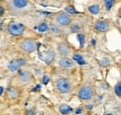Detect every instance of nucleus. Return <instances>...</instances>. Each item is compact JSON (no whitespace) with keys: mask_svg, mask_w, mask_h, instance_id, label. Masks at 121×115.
<instances>
[{"mask_svg":"<svg viewBox=\"0 0 121 115\" xmlns=\"http://www.w3.org/2000/svg\"><path fill=\"white\" fill-rule=\"evenodd\" d=\"M95 28L100 32H106L109 29V24L104 21H99L95 24Z\"/></svg>","mask_w":121,"mask_h":115,"instance_id":"obj_8","label":"nucleus"},{"mask_svg":"<svg viewBox=\"0 0 121 115\" xmlns=\"http://www.w3.org/2000/svg\"><path fill=\"white\" fill-rule=\"evenodd\" d=\"M56 86H57V89L59 90V92L63 93V94L68 93L71 89V84L67 79H59L56 81Z\"/></svg>","mask_w":121,"mask_h":115,"instance_id":"obj_1","label":"nucleus"},{"mask_svg":"<svg viewBox=\"0 0 121 115\" xmlns=\"http://www.w3.org/2000/svg\"><path fill=\"white\" fill-rule=\"evenodd\" d=\"M76 29H79V27H78V26H76V25H75V26H73V27H72L71 30H72L73 32H76V31H77Z\"/></svg>","mask_w":121,"mask_h":115,"instance_id":"obj_26","label":"nucleus"},{"mask_svg":"<svg viewBox=\"0 0 121 115\" xmlns=\"http://www.w3.org/2000/svg\"><path fill=\"white\" fill-rule=\"evenodd\" d=\"M56 21L58 24H60V25H69L71 23V17L68 13H64V12H60V14L57 16Z\"/></svg>","mask_w":121,"mask_h":115,"instance_id":"obj_5","label":"nucleus"},{"mask_svg":"<svg viewBox=\"0 0 121 115\" xmlns=\"http://www.w3.org/2000/svg\"><path fill=\"white\" fill-rule=\"evenodd\" d=\"M20 78L23 81H29L31 80V75L26 71H20Z\"/></svg>","mask_w":121,"mask_h":115,"instance_id":"obj_13","label":"nucleus"},{"mask_svg":"<svg viewBox=\"0 0 121 115\" xmlns=\"http://www.w3.org/2000/svg\"><path fill=\"white\" fill-rule=\"evenodd\" d=\"M48 81H49V78H48L47 75H45V76L43 77V82H44V84H47V83L48 82Z\"/></svg>","mask_w":121,"mask_h":115,"instance_id":"obj_24","label":"nucleus"},{"mask_svg":"<svg viewBox=\"0 0 121 115\" xmlns=\"http://www.w3.org/2000/svg\"><path fill=\"white\" fill-rule=\"evenodd\" d=\"M66 11L68 12V13H70V14H77L78 13V11H76V10H75V8L74 7H71V6H68V7H66Z\"/></svg>","mask_w":121,"mask_h":115,"instance_id":"obj_18","label":"nucleus"},{"mask_svg":"<svg viewBox=\"0 0 121 115\" xmlns=\"http://www.w3.org/2000/svg\"><path fill=\"white\" fill-rule=\"evenodd\" d=\"M73 59H74V60H76V62H77L78 60L82 59V56H81L80 54H75V55H74V57H73Z\"/></svg>","mask_w":121,"mask_h":115,"instance_id":"obj_23","label":"nucleus"},{"mask_svg":"<svg viewBox=\"0 0 121 115\" xmlns=\"http://www.w3.org/2000/svg\"><path fill=\"white\" fill-rule=\"evenodd\" d=\"M3 13H4V9L0 6V16H2L3 15Z\"/></svg>","mask_w":121,"mask_h":115,"instance_id":"obj_27","label":"nucleus"},{"mask_svg":"<svg viewBox=\"0 0 121 115\" xmlns=\"http://www.w3.org/2000/svg\"><path fill=\"white\" fill-rule=\"evenodd\" d=\"M104 3H105L106 10H109L112 8V6L114 5L115 0H104Z\"/></svg>","mask_w":121,"mask_h":115,"instance_id":"obj_17","label":"nucleus"},{"mask_svg":"<svg viewBox=\"0 0 121 115\" xmlns=\"http://www.w3.org/2000/svg\"><path fill=\"white\" fill-rule=\"evenodd\" d=\"M9 33L12 36H21L23 33V26L20 24H9Z\"/></svg>","mask_w":121,"mask_h":115,"instance_id":"obj_4","label":"nucleus"},{"mask_svg":"<svg viewBox=\"0 0 121 115\" xmlns=\"http://www.w3.org/2000/svg\"><path fill=\"white\" fill-rule=\"evenodd\" d=\"M59 53H60V55H63V56H66V55H68L69 54V48H68V46L66 45V44H63L61 43L59 45Z\"/></svg>","mask_w":121,"mask_h":115,"instance_id":"obj_10","label":"nucleus"},{"mask_svg":"<svg viewBox=\"0 0 121 115\" xmlns=\"http://www.w3.org/2000/svg\"><path fill=\"white\" fill-rule=\"evenodd\" d=\"M77 63H78L79 65H85V64H86V61H84V60H83V58H82V59L78 60V61H77Z\"/></svg>","mask_w":121,"mask_h":115,"instance_id":"obj_25","label":"nucleus"},{"mask_svg":"<svg viewBox=\"0 0 121 115\" xmlns=\"http://www.w3.org/2000/svg\"><path fill=\"white\" fill-rule=\"evenodd\" d=\"M106 115H113V114H106Z\"/></svg>","mask_w":121,"mask_h":115,"instance_id":"obj_32","label":"nucleus"},{"mask_svg":"<svg viewBox=\"0 0 121 115\" xmlns=\"http://www.w3.org/2000/svg\"><path fill=\"white\" fill-rule=\"evenodd\" d=\"M59 110H60V113H62V114H68V113H70V112L73 111L72 108L69 107V106L66 105V104H62V105H60V108H59Z\"/></svg>","mask_w":121,"mask_h":115,"instance_id":"obj_11","label":"nucleus"},{"mask_svg":"<svg viewBox=\"0 0 121 115\" xmlns=\"http://www.w3.org/2000/svg\"><path fill=\"white\" fill-rule=\"evenodd\" d=\"M25 64V60L24 59H17L14 61H11L9 64V71H16L18 70L22 66H23Z\"/></svg>","mask_w":121,"mask_h":115,"instance_id":"obj_6","label":"nucleus"},{"mask_svg":"<svg viewBox=\"0 0 121 115\" xmlns=\"http://www.w3.org/2000/svg\"><path fill=\"white\" fill-rule=\"evenodd\" d=\"M37 28H38V31L40 32H46L47 30H48V26L47 24H41Z\"/></svg>","mask_w":121,"mask_h":115,"instance_id":"obj_20","label":"nucleus"},{"mask_svg":"<svg viewBox=\"0 0 121 115\" xmlns=\"http://www.w3.org/2000/svg\"><path fill=\"white\" fill-rule=\"evenodd\" d=\"M20 46H21V48L24 52L29 53H33L36 49V44H35V42L34 40H32V39H24V40H22L21 42V44H20Z\"/></svg>","mask_w":121,"mask_h":115,"instance_id":"obj_2","label":"nucleus"},{"mask_svg":"<svg viewBox=\"0 0 121 115\" xmlns=\"http://www.w3.org/2000/svg\"><path fill=\"white\" fill-rule=\"evenodd\" d=\"M28 115H35V112L33 110H29L28 111Z\"/></svg>","mask_w":121,"mask_h":115,"instance_id":"obj_29","label":"nucleus"},{"mask_svg":"<svg viewBox=\"0 0 121 115\" xmlns=\"http://www.w3.org/2000/svg\"><path fill=\"white\" fill-rule=\"evenodd\" d=\"M82 112V110H80V109H78V110H76V114H80Z\"/></svg>","mask_w":121,"mask_h":115,"instance_id":"obj_28","label":"nucleus"},{"mask_svg":"<svg viewBox=\"0 0 121 115\" xmlns=\"http://www.w3.org/2000/svg\"><path fill=\"white\" fill-rule=\"evenodd\" d=\"M92 96H93L92 89L89 86L82 87L78 92V96L83 100H90L91 99Z\"/></svg>","mask_w":121,"mask_h":115,"instance_id":"obj_3","label":"nucleus"},{"mask_svg":"<svg viewBox=\"0 0 121 115\" xmlns=\"http://www.w3.org/2000/svg\"><path fill=\"white\" fill-rule=\"evenodd\" d=\"M59 65H60L61 67H64V68H70L72 67H74V62L71 60V59H68V58H62L59 61Z\"/></svg>","mask_w":121,"mask_h":115,"instance_id":"obj_9","label":"nucleus"},{"mask_svg":"<svg viewBox=\"0 0 121 115\" xmlns=\"http://www.w3.org/2000/svg\"><path fill=\"white\" fill-rule=\"evenodd\" d=\"M115 92L117 94V96H121V83L120 82H117V85L115 86Z\"/></svg>","mask_w":121,"mask_h":115,"instance_id":"obj_16","label":"nucleus"},{"mask_svg":"<svg viewBox=\"0 0 121 115\" xmlns=\"http://www.w3.org/2000/svg\"><path fill=\"white\" fill-rule=\"evenodd\" d=\"M78 40H79V43H80V48H83L84 47V44H85V37L84 35H78Z\"/></svg>","mask_w":121,"mask_h":115,"instance_id":"obj_19","label":"nucleus"},{"mask_svg":"<svg viewBox=\"0 0 121 115\" xmlns=\"http://www.w3.org/2000/svg\"><path fill=\"white\" fill-rule=\"evenodd\" d=\"M8 95H9V97H10V98H16L17 96H18V92L16 91L15 89H9V91H8Z\"/></svg>","mask_w":121,"mask_h":115,"instance_id":"obj_15","label":"nucleus"},{"mask_svg":"<svg viewBox=\"0 0 121 115\" xmlns=\"http://www.w3.org/2000/svg\"><path fill=\"white\" fill-rule=\"evenodd\" d=\"M1 24H2V19L0 18V27H1Z\"/></svg>","mask_w":121,"mask_h":115,"instance_id":"obj_31","label":"nucleus"},{"mask_svg":"<svg viewBox=\"0 0 121 115\" xmlns=\"http://www.w3.org/2000/svg\"><path fill=\"white\" fill-rule=\"evenodd\" d=\"M3 91H4V88H3V87H0V96L2 95V93H3Z\"/></svg>","mask_w":121,"mask_h":115,"instance_id":"obj_30","label":"nucleus"},{"mask_svg":"<svg viewBox=\"0 0 121 115\" xmlns=\"http://www.w3.org/2000/svg\"><path fill=\"white\" fill-rule=\"evenodd\" d=\"M89 10L91 11L92 14H97L100 11V6L98 4H94L89 7Z\"/></svg>","mask_w":121,"mask_h":115,"instance_id":"obj_14","label":"nucleus"},{"mask_svg":"<svg viewBox=\"0 0 121 115\" xmlns=\"http://www.w3.org/2000/svg\"><path fill=\"white\" fill-rule=\"evenodd\" d=\"M39 57L41 58L43 61H45L47 64H50L53 62L54 58H55V53L53 51H48L44 53V55L39 54Z\"/></svg>","mask_w":121,"mask_h":115,"instance_id":"obj_7","label":"nucleus"},{"mask_svg":"<svg viewBox=\"0 0 121 115\" xmlns=\"http://www.w3.org/2000/svg\"><path fill=\"white\" fill-rule=\"evenodd\" d=\"M14 3V6L18 9H22V8H24L27 6L28 4V1L27 0H14L13 1Z\"/></svg>","mask_w":121,"mask_h":115,"instance_id":"obj_12","label":"nucleus"},{"mask_svg":"<svg viewBox=\"0 0 121 115\" xmlns=\"http://www.w3.org/2000/svg\"><path fill=\"white\" fill-rule=\"evenodd\" d=\"M50 29H51V31H52L53 33H60V28H59L57 25H52V26L50 27Z\"/></svg>","mask_w":121,"mask_h":115,"instance_id":"obj_21","label":"nucleus"},{"mask_svg":"<svg viewBox=\"0 0 121 115\" xmlns=\"http://www.w3.org/2000/svg\"><path fill=\"white\" fill-rule=\"evenodd\" d=\"M101 64L104 65V66L108 65V64H109V59H108V58H104V59L102 60V62H101Z\"/></svg>","mask_w":121,"mask_h":115,"instance_id":"obj_22","label":"nucleus"}]
</instances>
